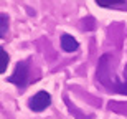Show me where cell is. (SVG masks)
<instances>
[{
    "mask_svg": "<svg viewBox=\"0 0 127 119\" xmlns=\"http://www.w3.org/2000/svg\"><path fill=\"white\" fill-rule=\"evenodd\" d=\"M97 79L99 83L107 88L109 91H114V93H119V94H126L127 96V81L124 83H119L112 78V70H111V55L106 53L99 58L97 63Z\"/></svg>",
    "mask_w": 127,
    "mask_h": 119,
    "instance_id": "obj_1",
    "label": "cell"
},
{
    "mask_svg": "<svg viewBox=\"0 0 127 119\" xmlns=\"http://www.w3.org/2000/svg\"><path fill=\"white\" fill-rule=\"evenodd\" d=\"M51 104V94L46 91H38L36 94H33L28 101V108L33 113H41Z\"/></svg>",
    "mask_w": 127,
    "mask_h": 119,
    "instance_id": "obj_3",
    "label": "cell"
},
{
    "mask_svg": "<svg viewBox=\"0 0 127 119\" xmlns=\"http://www.w3.org/2000/svg\"><path fill=\"white\" fill-rule=\"evenodd\" d=\"M8 61H10V56L8 53L5 51V48H0V73L3 75L7 71V66H8Z\"/></svg>",
    "mask_w": 127,
    "mask_h": 119,
    "instance_id": "obj_5",
    "label": "cell"
},
{
    "mask_svg": "<svg viewBox=\"0 0 127 119\" xmlns=\"http://www.w3.org/2000/svg\"><path fill=\"white\" fill-rule=\"evenodd\" d=\"M28 78H30V66H28V61L23 60V61L17 63L13 75L7 78V81L15 86H18V88H25L27 83H28Z\"/></svg>",
    "mask_w": 127,
    "mask_h": 119,
    "instance_id": "obj_2",
    "label": "cell"
},
{
    "mask_svg": "<svg viewBox=\"0 0 127 119\" xmlns=\"http://www.w3.org/2000/svg\"><path fill=\"white\" fill-rule=\"evenodd\" d=\"M7 30H8V15L2 13L0 15V38H5Z\"/></svg>",
    "mask_w": 127,
    "mask_h": 119,
    "instance_id": "obj_7",
    "label": "cell"
},
{
    "mask_svg": "<svg viewBox=\"0 0 127 119\" xmlns=\"http://www.w3.org/2000/svg\"><path fill=\"white\" fill-rule=\"evenodd\" d=\"M96 3L102 8H109V7H116V5H122L127 0H94Z\"/></svg>",
    "mask_w": 127,
    "mask_h": 119,
    "instance_id": "obj_6",
    "label": "cell"
},
{
    "mask_svg": "<svg viewBox=\"0 0 127 119\" xmlns=\"http://www.w3.org/2000/svg\"><path fill=\"white\" fill-rule=\"evenodd\" d=\"M61 48L64 50V51H68V53H73V51H76V50L79 48V43H78L76 38H73L71 35L64 33V35H61Z\"/></svg>",
    "mask_w": 127,
    "mask_h": 119,
    "instance_id": "obj_4",
    "label": "cell"
}]
</instances>
